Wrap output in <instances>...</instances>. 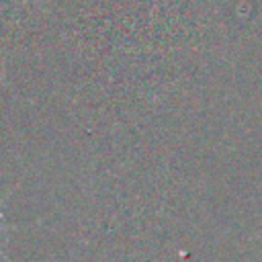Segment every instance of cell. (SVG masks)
I'll use <instances>...</instances> for the list:
<instances>
[{"label":"cell","mask_w":262,"mask_h":262,"mask_svg":"<svg viewBox=\"0 0 262 262\" xmlns=\"http://www.w3.org/2000/svg\"><path fill=\"white\" fill-rule=\"evenodd\" d=\"M12 190H14V188H10V190H8V192H6V194L0 199V213H2V207H4V203L8 201V196L12 194ZM4 229H10V227H6V225H2V223H0V231H4ZM0 258H2V260H6V262H10V260H8V256H6L2 250H0Z\"/></svg>","instance_id":"1"}]
</instances>
